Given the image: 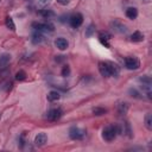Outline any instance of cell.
<instances>
[{
    "instance_id": "obj_12",
    "label": "cell",
    "mask_w": 152,
    "mask_h": 152,
    "mask_svg": "<svg viewBox=\"0 0 152 152\" xmlns=\"http://www.w3.org/2000/svg\"><path fill=\"white\" fill-rule=\"evenodd\" d=\"M55 45H56V48H57L58 50L63 51V50L68 49V46H69V42H68L65 38H63V37H58V38L55 40Z\"/></svg>"
},
{
    "instance_id": "obj_11",
    "label": "cell",
    "mask_w": 152,
    "mask_h": 152,
    "mask_svg": "<svg viewBox=\"0 0 152 152\" xmlns=\"http://www.w3.org/2000/svg\"><path fill=\"white\" fill-rule=\"evenodd\" d=\"M34 145L36 146H44L46 142H48V135L45 133H38L36 137H34Z\"/></svg>"
},
{
    "instance_id": "obj_28",
    "label": "cell",
    "mask_w": 152,
    "mask_h": 152,
    "mask_svg": "<svg viewBox=\"0 0 152 152\" xmlns=\"http://www.w3.org/2000/svg\"><path fill=\"white\" fill-rule=\"evenodd\" d=\"M69 75H70V68H69V65H64L63 69H62V76L63 77H66Z\"/></svg>"
},
{
    "instance_id": "obj_6",
    "label": "cell",
    "mask_w": 152,
    "mask_h": 152,
    "mask_svg": "<svg viewBox=\"0 0 152 152\" xmlns=\"http://www.w3.org/2000/svg\"><path fill=\"white\" fill-rule=\"evenodd\" d=\"M125 66L128 70H137L140 66V62H139V59L137 57L129 56V57H126L125 58Z\"/></svg>"
},
{
    "instance_id": "obj_23",
    "label": "cell",
    "mask_w": 152,
    "mask_h": 152,
    "mask_svg": "<svg viewBox=\"0 0 152 152\" xmlns=\"http://www.w3.org/2000/svg\"><path fill=\"white\" fill-rule=\"evenodd\" d=\"M95 25L94 24H90L87 28H86V37H91L94 33H95Z\"/></svg>"
},
{
    "instance_id": "obj_25",
    "label": "cell",
    "mask_w": 152,
    "mask_h": 152,
    "mask_svg": "<svg viewBox=\"0 0 152 152\" xmlns=\"http://www.w3.org/2000/svg\"><path fill=\"white\" fill-rule=\"evenodd\" d=\"M15 80L17 81H25L26 80V72L24 70H19L15 74Z\"/></svg>"
},
{
    "instance_id": "obj_14",
    "label": "cell",
    "mask_w": 152,
    "mask_h": 152,
    "mask_svg": "<svg viewBox=\"0 0 152 152\" xmlns=\"http://www.w3.org/2000/svg\"><path fill=\"white\" fill-rule=\"evenodd\" d=\"M99 39L101 42L102 45H104L106 48H109V39H110V34L108 32H100L99 33Z\"/></svg>"
},
{
    "instance_id": "obj_9",
    "label": "cell",
    "mask_w": 152,
    "mask_h": 152,
    "mask_svg": "<svg viewBox=\"0 0 152 152\" xmlns=\"http://www.w3.org/2000/svg\"><path fill=\"white\" fill-rule=\"evenodd\" d=\"M119 126V133H122L125 134L127 138H132L133 137V133H132V128H131V125L127 122V121H124L121 125H118Z\"/></svg>"
},
{
    "instance_id": "obj_19",
    "label": "cell",
    "mask_w": 152,
    "mask_h": 152,
    "mask_svg": "<svg viewBox=\"0 0 152 152\" xmlns=\"http://www.w3.org/2000/svg\"><path fill=\"white\" fill-rule=\"evenodd\" d=\"M59 97H61V95H59V93L56 91V90H51V91L48 94V100H49L50 102L57 101V100H59Z\"/></svg>"
},
{
    "instance_id": "obj_8",
    "label": "cell",
    "mask_w": 152,
    "mask_h": 152,
    "mask_svg": "<svg viewBox=\"0 0 152 152\" xmlns=\"http://www.w3.org/2000/svg\"><path fill=\"white\" fill-rule=\"evenodd\" d=\"M63 115V110L61 108H52L46 113V119L50 121H57Z\"/></svg>"
},
{
    "instance_id": "obj_27",
    "label": "cell",
    "mask_w": 152,
    "mask_h": 152,
    "mask_svg": "<svg viewBox=\"0 0 152 152\" xmlns=\"http://www.w3.org/2000/svg\"><path fill=\"white\" fill-rule=\"evenodd\" d=\"M139 82L140 83H142V84H151V78H150V76H141V77H139Z\"/></svg>"
},
{
    "instance_id": "obj_18",
    "label": "cell",
    "mask_w": 152,
    "mask_h": 152,
    "mask_svg": "<svg viewBox=\"0 0 152 152\" xmlns=\"http://www.w3.org/2000/svg\"><path fill=\"white\" fill-rule=\"evenodd\" d=\"M39 14H40L43 18H45V19H50V18L55 17V12H53L52 10H48V8L40 10V11H39Z\"/></svg>"
},
{
    "instance_id": "obj_20",
    "label": "cell",
    "mask_w": 152,
    "mask_h": 152,
    "mask_svg": "<svg viewBox=\"0 0 152 152\" xmlns=\"http://www.w3.org/2000/svg\"><path fill=\"white\" fill-rule=\"evenodd\" d=\"M5 25H6V27H7L8 30L15 31V24H14V21H13V19H12L11 17H6V19H5Z\"/></svg>"
},
{
    "instance_id": "obj_22",
    "label": "cell",
    "mask_w": 152,
    "mask_h": 152,
    "mask_svg": "<svg viewBox=\"0 0 152 152\" xmlns=\"http://www.w3.org/2000/svg\"><path fill=\"white\" fill-rule=\"evenodd\" d=\"M145 126L147 129H150V131L152 129V115L150 113H147L145 116Z\"/></svg>"
},
{
    "instance_id": "obj_15",
    "label": "cell",
    "mask_w": 152,
    "mask_h": 152,
    "mask_svg": "<svg viewBox=\"0 0 152 152\" xmlns=\"http://www.w3.org/2000/svg\"><path fill=\"white\" fill-rule=\"evenodd\" d=\"M145 39V36L144 33H141L140 31H135L133 32V34L131 36V42H134V43H140Z\"/></svg>"
},
{
    "instance_id": "obj_31",
    "label": "cell",
    "mask_w": 152,
    "mask_h": 152,
    "mask_svg": "<svg viewBox=\"0 0 152 152\" xmlns=\"http://www.w3.org/2000/svg\"><path fill=\"white\" fill-rule=\"evenodd\" d=\"M0 1H1V0H0Z\"/></svg>"
},
{
    "instance_id": "obj_10",
    "label": "cell",
    "mask_w": 152,
    "mask_h": 152,
    "mask_svg": "<svg viewBox=\"0 0 152 152\" xmlns=\"http://www.w3.org/2000/svg\"><path fill=\"white\" fill-rule=\"evenodd\" d=\"M44 39H45V38H44L43 32L37 31V30H34V31H33V33H32V36H31V42H32L34 45L43 43V42H44Z\"/></svg>"
},
{
    "instance_id": "obj_2",
    "label": "cell",
    "mask_w": 152,
    "mask_h": 152,
    "mask_svg": "<svg viewBox=\"0 0 152 152\" xmlns=\"http://www.w3.org/2000/svg\"><path fill=\"white\" fill-rule=\"evenodd\" d=\"M118 134H119V126L114 125V124L106 126L102 131V138L106 141H113Z\"/></svg>"
},
{
    "instance_id": "obj_16",
    "label": "cell",
    "mask_w": 152,
    "mask_h": 152,
    "mask_svg": "<svg viewBox=\"0 0 152 152\" xmlns=\"http://www.w3.org/2000/svg\"><path fill=\"white\" fill-rule=\"evenodd\" d=\"M116 110L120 115H125L128 110V103L127 102H119L116 106Z\"/></svg>"
},
{
    "instance_id": "obj_3",
    "label": "cell",
    "mask_w": 152,
    "mask_h": 152,
    "mask_svg": "<svg viewBox=\"0 0 152 152\" xmlns=\"http://www.w3.org/2000/svg\"><path fill=\"white\" fill-rule=\"evenodd\" d=\"M109 26H110V30H112L114 33H118V34H125V33H127V31H128L127 26H126L122 21H120V20H118V19L112 20L110 24H109Z\"/></svg>"
},
{
    "instance_id": "obj_21",
    "label": "cell",
    "mask_w": 152,
    "mask_h": 152,
    "mask_svg": "<svg viewBox=\"0 0 152 152\" xmlns=\"http://www.w3.org/2000/svg\"><path fill=\"white\" fill-rule=\"evenodd\" d=\"M128 94H129L132 97H135V99H142V95H141L135 88H129V89H128Z\"/></svg>"
},
{
    "instance_id": "obj_24",
    "label": "cell",
    "mask_w": 152,
    "mask_h": 152,
    "mask_svg": "<svg viewBox=\"0 0 152 152\" xmlns=\"http://www.w3.org/2000/svg\"><path fill=\"white\" fill-rule=\"evenodd\" d=\"M141 89H142V91L146 94V96L148 97V99H151V84H142L141 83Z\"/></svg>"
},
{
    "instance_id": "obj_17",
    "label": "cell",
    "mask_w": 152,
    "mask_h": 152,
    "mask_svg": "<svg viewBox=\"0 0 152 152\" xmlns=\"http://www.w3.org/2000/svg\"><path fill=\"white\" fill-rule=\"evenodd\" d=\"M126 17H127L128 19H131V20L135 19V18L138 17V10H137L135 7H128V8L126 10Z\"/></svg>"
},
{
    "instance_id": "obj_30",
    "label": "cell",
    "mask_w": 152,
    "mask_h": 152,
    "mask_svg": "<svg viewBox=\"0 0 152 152\" xmlns=\"http://www.w3.org/2000/svg\"><path fill=\"white\" fill-rule=\"evenodd\" d=\"M69 1H70V0H57V2L61 4V5H68Z\"/></svg>"
},
{
    "instance_id": "obj_29",
    "label": "cell",
    "mask_w": 152,
    "mask_h": 152,
    "mask_svg": "<svg viewBox=\"0 0 152 152\" xmlns=\"http://www.w3.org/2000/svg\"><path fill=\"white\" fill-rule=\"evenodd\" d=\"M50 1H51V0H38V2H39L42 6H46V5H49Z\"/></svg>"
},
{
    "instance_id": "obj_4",
    "label": "cell",
    "mask_w": 152,
    "mask_h": 152,
    "mask_svg": "<svg viewBox=\"0 0 152 152\" xmlns=\"http://www.w3.org/2000/svg\"><path fill=\"white\" fill-rule=\"evenodd\" d=\"M69 137L72 140H81V139H83L86 137V131L82 129V128H80V127L72 126L69 129Z\"/></svg>"
},
{
    "instance_id": "obj_1",
    "label": "cell",
    "mask_w": 152,
    "mask_h": 152,
    "mask_svg": "<svg viewBox=\"0 0 152 152\" xmlns=\"http://www.w3.org/2000/svg\"><path fill=\"white\" fill-rule=\"evenodd\" d=\"M99 71L103 77H116L120 74V68L116 63L104 61L99 63Z\"/></svg>"
},
{
    "instance_id": "obj_26",
    "label": "cell",
    "mask_w": 152,
    "mask_h": 152,
    "mask_svg": "<svg viewBox=\"0 0 152 152\" xmlns=\"http://www.w3.org/2000/svg\"><path fill=\"white\" fill-rule=\"evenodd\" d=\"M106 112H107V109H104V108H101V107H95V108L93 109V113H94V115H103Z\"/></svg>"
},
{
    "instance_id": "obj_7",
    "label": "cell",
    "mask_w": 152,
    "mask_h": 152,
    "mask_svg": "<svg viewBox=\"0 0 152 152\" xmlns=\"http://www.w3.org/2000/svg\"><path fill=\"white\" fill-rule=\"evenodd\" d=\"M83 23V15L81 13H74L72 15L69 17V24L72 28H77L82 25Z\"/></svg>"
},
{
    "instance_id": "obj_5",
    "label": "cell",
    "mask_w": 152,
    "mask_h": 152,
    "mask_svg": "<svg viewBox=\"0 0 152 152\" xmlns=\"http://www.w3.org/2000/svg\"><path fill=\"white\" fill-rule=\"evenodd\" d=\"M32 27L33 30H37L40 32H52L55 30V26L51 23H33Z\"/></svg>"
},
{
    "instance_id": "obj_13",
    "label": "cell",
    "mask_w": 152,
    "mask_h": 152,
    "mask_svg": "<svg viewBox=\"0 0 152 152\" xmlns=\"http://www.w3.org/2000/svg\"><path fill=\"white\" fill-rule=\"evenodd\" d=\"M11 58H12V56L10 53H7V52L0 53V69L5 68L11 62Z\"/></svg>"
}]
</instances>
